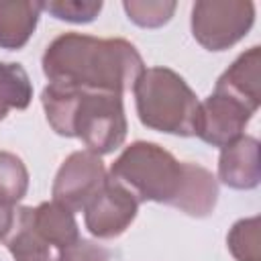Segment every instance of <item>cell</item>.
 I'll return each mask as SVG.
<instances>
[{
  "instance_id": "obj_1",
  "label": "cell",
  "mask_w": 261,
  "mask_h": 261,
  "mask_svg": "<svg viewBox=\"0 0 261 261\" xmlns=\"http://www.w3.org/2000/svg\"><path fill=\"white\" fill-rule=\"evenodd\" d=\"M49 84L124 94L145 71V61L126 39H100L84 33L55 37L41 59Z\"/></svg>"
},
{
  "instance_id": "obj_2",
  "label": "cell",
  "mask_w": 261,
  "mask_h": 261,
  "mask_svg": "<svg viewBox=\"0 0 261 261\" xmlns=\"http://www.w3.org/2000/svg\"><path fill=\"white\" fill-rule=\"evenodd\" d=\"M41 104L57 135L80 139L96 155L116 151L126 139L122 94L47 84L41 92Z\"/></svg>"
},
{
  "instance_id": "obj_3",
  "label": "cell",
  "mask_w": 261,
  "mask_h": 261,
  "mask_svg": "<svg viewBox=\"0 0 261 261\" xmlns=\"http://www.w3.org/2000/svg\"><path fill=\"white\" fill-rule=\"evenodd\" d=\"M190 161H177L167 149L151 141H135L110 165L108 177L128 190L137 202H159L177 208L184 196Z\"/></svg>"
},
{
  "instance_id": "obj_4",
  "label": "cell",
  "mask_w": 261,
  "mask_h": 261,
  "mask_svg": "<svg viewBox=\"0 0 261 261\" xmlns=\"http://www.w3.org/2000/svg\"><path fill=\"white\" fill-rule=\"evenodd\" d=\"M139 120L159 133L194 137L198 96L188 82L169 67H149L133 86Z\"/></svg>"
},
{
  "instance_id": "obj_5",
  "label": "cell",
  "mask_w": 261,
  "mask_h": 261,
  "mask_svg": "<svg viewBox=\"0 0 261 261\" xmlns=\"http://www.w3.org/2000/svg\"><path fill=\"white\" fill-rule=\"evenodd\" d=\"M77 239L73 212L51 200L14 210V222L4 243L14 261H61Z\"/></svg>"
},
{
  "instance_id": "obj_6",
  "label": "cell",
  "mask_w": 261,
  "mask_h": 261,
  "mask_svg": "<svg viewBox=\"0 0 261 261\" xmlns=\"http://www.w3.org/2000/svg\"><path fill=\"white\" fill-rule=\"evenodd\" d=\"M255 22L249 0H198L192 6V35L208 51H224L247 37Z\"/></svg>"
},
{
  "instance_id": "obj_7",
  "label": "cell",
  "mask_w": 261,
  "mask_h": 261,
  "mask_svg": "<svg viewBox=\"0 0 261 261\" xmlns=\"http://www.w3.org/2000/svg\"><path fill=\"white\" fill-rule=\"evenodd\" d=\"M108 179V171L100 155L84 149L73 151L59 165L53 179V202L65 206L67 210L84 212L88 202L102 190Z\"/></svg>"
},
{
  "instance_id": "obj_8",
  "label": "cell",
  "mask_w": 261,
  "mask_h": 261,
  "mask_svg": "<svg viewBox=\"0 0 261 261\" xmlns=\"http://www.w3.org/2000/svg\"><path fill=\"white\" fill-rule=\"evenodd\" d=\"M253 112L247 106L214 90L206 100L198 104V112L194 120V135L206 145L222 149L234 139L245 135V128Z\"/></svg>"
},
{
  "instance_id": "obj_9",
  "label": "cell",
  "mask_w": 261,
  "mask_h": 261,
  "mask_svg": "<svg viewBox=\"0 0 261 261\" xmlns=\"http://www.w3.org/2000/svg\"><path fill=\"white\" fill-rule=\"evenodd\" d=\"M137 210V198L108 177L102 190L84 208V224L96 239H116L133 224Z\"/></svg>"
},
{
  "instance_id": "obj_10",
  "label": "cell",
  "mask_w": 261,
  "mask_h": 261,
  "mask_svg": "<svg viewBox=\"0 0 261 261\" xmlns=\"http://www.w3.org/2000/svg\"><path fill=\"white\" fill-rule=\"evenodd\" d=\"M218 179L232 190H253L261 181L259 141L243 135L220 149Z\"/></svg>"
},
{
  "instance_id": "obj_11",
  "label": "cell",
  "mask_w": 261,
  "mask_h": 261,
  "mask_svg": "<svg viewBox=\"0 0 261 261\" xmlns=\"http://www.w3.org/2000/svg\"><path fill=\"white\" fill-rule=\"evenodd\" d=\"M214 90L234 98L255 114L261 104V47L255 45L241 53L218 77Z\"/></svg>"
},
{
  "instance_id": "obj_12",
  "label": "cell",
  "mask_w": 261,
  "mask_h": 261,
  "mask_svg": "<svg viewBox=\"0 0 261 261\" xmlns=\"http://www.w3.org/2000/svg\"><path fill=\"white\" fill-rule=\"evenodd\" d=\"M41 12L39 0H0V49H22L35 33Z\"/></svg>"
},
{
  "instance_id": "obj_13",
  "label": "cell",
  "mask_w": 261,
  "mask_h": 261,
  "mask_svg": "<svg viewBox=\"0 0 261 261\" xmlns=\"http://www.w3.org/2000/svg\"><path fill=\"white\" fill-rule=\"evenodd\" d=\"M33 100V84L20 63L0 61V120L8 110H24Z\"/></svg>"
},
{
  "instance_id": "obj_14",
  "label": "cell",
  "mask_w": 261,
  "mask_h": 261,
  "mask_svg": "<svg viewBox=\"0 0 261 261\" xmlns=\"http://www.w3.org/2000/svg\"><path fill=\"white\" fill-rule=\"evenodd\" d=\"M29 190V169L24 161L10 153L0 151V206L14 208Z\"/></svg>"
},
{
  "instance_id": "obj_15",
  "label": "cell",
  "mask_w": 261,
  "mask_h": 261,
  "mask_svg": "<svg viewBox=\"0 0 261 261\" xmlns=\"http://www.w3.org/2000/svg\"><path fill=\"white\" fill-rule=\"evenodd\" d=\"M226 245L237 261H261L259 216L237 220L226 234Z\"/></svg>"
},
{
  "instance_id": "obj_16",
  "label": "cell",
  "mask_w": 261,
  "mask_h": 261,
  "mask_svg": "<svg viewBox=\"0 0 261 261\" xmlns=\"http://www.w3.org/2000/svg\"><path fill=\"white\" fill-rule=\"evenodd\" d=\"M122 8L137 27L159 29L171 20L177 4L173 0H124Z\"/></svg>"
},
{
  "instance_id": "obj_17",
  "label": "cell",
  "mask_w": 261,
  "mask_h": 261,
  "mask_svg": "<svg viewBox=\"0 0 261 261\" xmlns=\"http://www.w3.org/2000/svg\"><path fill=\"white\" fill-rule=\"evenodd\" d=\"M41 8L57 20L82 24V22H92L100 14L102 0H49V2H41Z\"/></svg>"
},
{
  "instance_id": "obj_18",
  "label": "cell",
  "mask_w": 261,
  "mask_h": 261,
  "mask_svg": "<svg viewBox=\"0 0 261 261\" xmlns=\"http://www.w3.org/2000/svg\"><path fill=\"white\" fill-rule=\"evenodd\" d=\"M61 261H112V253L92 241L77 239L61 257Z\"/></svg>"
},
{
  "instance_id": "obj_19",
  "label": "cell",
  "mask_w": 261,
  "mask_h": 261,
  "mask_svg": "<svg viewBox=\"0 0 261 261\" xmlns=\"http://www.w3.org/2000/svg\"><path fill=\"white\" fill-rule=\"evenodd\" d=\"M14 222V208H2L0 206V241L6 239Z\"/></svg>"
}]
</instances>
